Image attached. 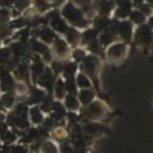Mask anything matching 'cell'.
I'll return each instance as SVG.
<instances>
[{"instance_id":"1","label":"cell","mask_w":153,"mask_h":153,"mask_svg":"<svg viewBox=\"0 0 153 153\" xmlns=\"http://www.w3.org/2000/svg\"><path fill=\"white\" fill-rule=\"evenodd\" d=\"M134 41L140 48L148 49L153 44V30L145 23L139 25L134 32Z\"/></svg>"},{"instance_id":"2","label":"cell","mask_w":153,"mask_h":153,"mask_svg":"<svg viewBox=\"0 0 153 153\" xmlns=\"http://www.w3.org/2000/svg\"><path fill=\"white\" fill-rule=\"evenodd\" d=\"M127 51H128V47L126 43H122V42H118V43H114L112 45L109 47L106 54H108V59L112 62H121L124 60L126 55H127Z\"/></svg>"},{"instance_id":"3","label":"cell","mask_w":153,"mask_h":153,"mask_svg":"<svg viewBox=\"0 0 153 153\" xmlns=\"http://www.w3.org/2000/svg\"><path fill=\"white\" fill-rule=\"evenodd\" d=\"M63 16L69 19L71 22H73L74 24H78L79 26H84L85 25V20L82 19V16L80 13V11H78L76 8H74V6L72 4H68L63 7Z\"/></svg>"},{"instance_id":"4","label":"cell","mask_w":153,"mask_h":153,"mask_svg":"<svg viewBox=\"0 0 153 153\" xmlns=\"http://www.w3.org/2000/svg\"><path fill=\"white\" fill-rule=\"evenodd\" d=\"M116 30H117L118 35L121 36V38H122L123 41H126V42L130 41L131 37H133V35H134V31H133V24H131L130 22H127V20L121 22L120 24H117Z\"/></svg>"},{"instance_id":"5","label":"cell","mask_w":153,"mask_h":153,"mask_svg":"<svg viewBox=\"0 0 153 153\" xmlns=\"http://www.w3.org/2000/svg\"><path fill=\"white\" fill-rule=\"evenodd\" d=\"M129 18H130L131 23H134V24H136V25H141V24H143V23L147 20V16L143 14L140 10L130 11V13H129Z\"/></svg>"},{"instance_id":"6","label":"cell","mask_w":153,"mask_h":153,"mask_svg":"<svg viewBox=\"0 0 153 153\" xmlns=\"http://www.w3.org/2000/svg\"><path fill=\"white\" fill-rule=\"evenodd\" d=\"M51 24H53V26H54V27H55L57 31H60V32H65V31L67 30V25L65 24V22H63L62 19H60V18H59L56 14L54 16Z\"/></svg>"},{"instance_id":"7","label":"cell","mask_w":153,"mask_h":153,"mask_svg":"<svg viewBox=\"0 0 153 153\" xmlns=\"http://www.w3.org/2000/svg\"><path fill=\"white\" fill-rule=\"evenodd\" d=\"M55 49H56V53L60 54V55H62V54H65V53L67 51L66 44H65V42L61 41V39H56V42H55Z\"/></svg>"},{"instance_id":"8","label":"cell","mask_w":153,"mask_h":153,"mask_svg":"<svg viewBox=\"0 0 153 153\" xmlns=\"http://www.w3.org/2000/svg\"><path fill=\"white\" fill-rule=\"evenodd\" d=\"M112 7H114V2H112V1L105 0V1H102V2H100V8H102V11L105 12V13L110 12V11L112 10Z\"/></svg>"},{"instance_id":"9","label":"cell","mask_w":153,"mask_h":153,"mask_svg":"<svg viewBox=\"0 0 153 153\" xmlns=\"http://www.w3.org/2000/svg\"><path fill=\"white\" fill-rule=\"evenodd\" d=\"M41 37H42L45 42H50L51 38L54 37V33H53L50 30H47V29H45V30H43V31L41 32Z\"/></svg>"},{"instance_id":"10","label":"cell","mask_w":153,"mask_h":153,"mask_svg":"<svg viewBox=\"0 0 153 153\" xmlns=\"http://www.w3.org/2000/svg\"><path fill=\"white\" fill-rule=\"evenodd\" d=\"M30 0H16V6L18 10H24L29 6Z\"/></svg>"},{"instance_id":"11","label":"cell","mask_w":153,"mask_h":153,"mask_svg":"<svg viewBox=\"0 0 153 153\" xmlns=\"http://www.w3.org/2000/svg\"><path fill=\"white\" fill-rule=\"evenodd\" d=\"M67 36H68V39L71 41V43H73V44L78 43V35H76V32H75V31L69 30V31H68V33H67Z\"/></svg>"},{"instance_id":"12","label":"cell","mask_w":153,"mask_h":153,"mask_svg":"<svg viewBox=\"0 0 153 153\" xmlns=\"http://www.w3.org/2000/svg\"><path fill=\"white\" fill-rule=\"evenodd\" d=\"M96 35H97V31L96 30H87L84 33V37H85L86 41H88V39H93L96 37Z\"/></svg>"},{"instance_id":"13","label":"cell","mask_w":153,"mask_h":153,"mask_svg":"<svg viewBox=\"0 0 153 153\" xmlns=\"http://www.w3.org/2000/svg\"><path fill=\"white\" fill-rule=\"evenodd\" d=\"M10 17V12L7 10H0V22L7 20Z\"/></svg>"},{"instance_id":"14","label":"cell","mask_w":153,"mask_h":153,"mask_svg":"<svg viewBox=\"0 0 153 153\" xmlns=\"http://www.w3.org/2000/svg\"><path fill=\"white\" fill-rule=\"evenodd\" d=\"M108 24H109V22H108L106 18H100V19H98V22H97V26H98L99 29L105 27Z\"/></svg>"},{"instance_id":"15","label":"cell","mask_w":153,"mask_h":153,"mask_svg":"<svg viewBox=\"0 0 153 153\" xmlns=\"http://www.w3.org/2000/svg\"><path fill=\"white\" fill-rule=\"evenodd\" d=\"M24 24H25V20H24V19H19V20H16L14 23H12L11 26L17 27V26H22V25H24Z\"/></svg>"},{"instance_id":"16","label":"cell","mask_w":153,"mask_h":153,"mask_svg":"<svg viewBox=\"0 0 153 153\" xmlns=\"http://www.w3.org/2000/svg\"><path fill=\"white\" fill-rule=\"evenodd\" d=\"M74 56H75V59H76V60H80V59H82V57H84V53H82L81 50H76V51L74 53Z\"/></svg>"},{"instance_id":"17","label":"cell","mask_w":153,"mask_h":153,"mask_svg":"<svg viewBox=\"0 0 153 153\" xmlns=\"http://www.w3.org/2000/svg\"><path fill=\"white\" fill-rule=\"evenodd\" d=\"M12 2H13V0H0V5L1 6H5V7L6 6H10Z\"/></svg>"},{"instance_id":"18","label":"cell","mask_w":153,"mask_h":153,"mask_svg":"<svg viewBox=\"0 0 153 153\" xmlns=\"http://www.w3.org/2000/svg\"><path fill=\"white\" fill-rule=\"evenodd\" d=\"M147 25L153 30V14H151V16L148 17V19H147Z\"/></svg>"},{"instance_id":"19","label":"cell","mask_w":153,"mask_h":153,"mask_svg":"<svg viewBox=\"0 0 153 153\" xmlns=\"http://www.w3.org/2000/svg\"><path fill=\"white\" fill-rule=\"evenodd\" d=\"M74 1H76L79 5H86V4H90L91 0H74Z\"/></svg>"},{"instance_id":"20","label":"cell","mask_w":153,"mask_h":153,"mask_svg":"<svg viewBox=\"0 0 153 153\" xmlns=\"http://www.w3.org/2000/svg\"><path fill=\"white\" fill-rule=\"evenodd\" d=\"M135 5H141V4H143V1H146V0H131Z\"/></svg>"}]
</instances>
